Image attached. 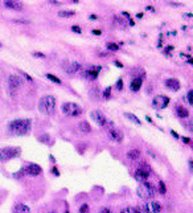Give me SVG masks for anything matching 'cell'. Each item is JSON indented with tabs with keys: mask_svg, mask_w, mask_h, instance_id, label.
I'll list each match as a JSON object with an SVG mask.
<instances>
[{
	"mask_svg": "<svg viewBox=\"0 0 193 213\" xmlns=\"http://www.w3.org/2000/svg\"><path fill=\"white\" fill-rule=\"evenodd\" d=\"M124 116L127 118L128 121H131V122H134L135 125H138V126H140L142 125V122H140V119L138 118V116L135 115V114H132V113H124Z\"/></svg>",
	"mask_w": 193,
	"mask_h": 213,
	"instance_id": "obj_22",
	"label": "cell"
},
{
	"mask_svg": "<svg viewBox=\"0 0 193 213\" xmlns=\"http://www.w3.org/2000/svg\"><path fill=\"white\" fill-rule=\"evenodd\" d=\"M146 9H147V11H155V9H153V7H151V5H147Z\"/></svg>",
	"mask_w": 193,
	"mask_h": 213,
	"instance_id": "obj_47",
	"label": "cell"
},
{
	"mask_svg": "<svg viewBox=\"0 0 193 213\" xmlns=\"http://www.w3.org/2000/svg\"><path fill=\"white\" fill-rule=\"evenodd\" d=\"M91 33H93V35H95V36H101L102 35V32L99 31V29H93Z\"/></svg>",
	"mask_w": 193,
	"mask_h": 213,
	"instance_id": "obj_38",
	"label": "cell"
},
{
	"mask_svg": "<svg viewBox=\"0 0 193 213\" xmlns=\"http://www.w3.org/2000/svg\"><path fill=\"white\" fill-rule=\"evenodd\" d=\"M78 213H90V206H89V204H86V203L82 204L80 206V209H78Z\"/></svg>",
	"mask_w": 193,
	"mask_h": 213,
	"instance_id": "obj_26",
	"label": "cell"
},
{
	"mask_svg": "<svg viewBox=\"0 0 193 213\" xmlns=\"http://www.w3.org/2000/svg\"><path fill=\"white\" fill-rule=\"evenodd\" d=\"M106 48H107V50H110V52H117V50L119 49V45L118 44H115V42H107Z\"/></svg>",
	"mask_w": 193,
	"mask_h": 213,
	"instance_id": "obj_25",
	"label": "cell"
},
{
	"mask_svg": "<svg viewBox=\"0 0 193 213\" xmlns=\"http://www.w3.org/2000/svg\"><path fill=\"white\" fill-rule=\"evenodd\" d=\"M21 171L24 172V175L36 177V176H40L42 173V168L38 164H36V163H29V164H27Z\"/></svg>",
	"mask_w": 193,
	"mask_h": 213,
	"instance_id": "obj_9",
	"label": "cell"
},
{
	"mask_svg": "<svg viewBox=\"0 0 193 213\" xmlns=\"http://www.w3.org/2000/svg\"><path fill=\"white\" fill-rule=\"evenodd\" d=\"M32 128V121L28 118H21V119H15L12 122H9L8 125V130L11 134L13 135H27Z\"/></svg>",
	"mask_w": 193,
	"mask_h": 213,
	"instance_id": "obj_1",
	"label": "cell"
},
{
	"mask_svg": "<svg viewBox=\"0 0 193 213\" xmlns=\"http://www.w3.org/2000/svg\"><path fill=\"white\" fill-rule=\"evenodd\" d=\"M115 65H117L118 68H123V64L120 62V61H115Z\"/></svg>",
	"mask_w": 193,
	"mask_h": 213,
	"instance_id": "obj_43",
	"label": "cell"
},
{
	"mask_svg": "<svg viewBox=\"0 0 193 213\" xmlns=\"http://www.w3.org/2000/svg\"><path fill=\"white\" fill-rule=\"evenodd\" d=\"M186 127H188V130L193 134V121H189L188 123H186Z\"/></svg>",
	"mask_w": 193,
	"mask_h": 213,
	"instance_id": "obj_37",
	"label": "cell"
},
{
	"mask_svg": "<svg viewBox=\"0 0 193 213\" xmlns=\"http://www.w3.org/2000/svg\"><path fill=\"white\" fill-rule=\"evenodd\" d=\"M119 213H138V211H136V206H126Z\"/></svg>",
	"mask_w": 193,
	"mask_h": 213,
	"instance_id": "obj_27",
	"label": "cell"
},
{
	"mask_svg": "<svg viewBox=\"0 0 193 213\" xmlns=\"http://www.w3.org/2000/svg\"><path fill=\"white\" fill-rule=\"evenodd\" d=\"M181 139H183V141H184L185 143H191V141H189V139H188V138H181Z\"/></svg>",
	"mask_w": 193,
	"mask_h": 213,
	"instance_id": "obj_48",
	"label": "cell"
},
{
	"mask_svg": "<svg viewBox=\"0 0 193 213\" xmlns=\"http://www.w3.org/2000/svg\"><path fill=\"white\" fill-rule=\"evenodd\" d=\"M33 57H37V58H45V54L42 52H33Z\"/></svg>",
	"mask_w": 193,
	"mask_h": 213,
	"instance_id": "obj_35",
	"label": "cell"
},
{
	"mask_svg": "<svg viewBox=\"0 0 193 213\" xmlns=\"http://www.w3.org/2000/svg\"><path fill=\"white\" fill-rule=\"evenodd\" d=\"M157 192H160L162 195H165L167 193V187H165V184H164V181H159V189H157Z\"/></svg>",
	"mask_w": 193,
	"mask_h": 213,
	"instance_id": "obj_28",
	"label": "cell"
},
{
	"mask_svg": "<svg viewBox=\"0 0 193 213\" xmlns=\"http://www.w3.org/2000/svg\"><path fill=\"white\" fill-rule=\"evenodd\" d=\"M127 158L130 160H138L140 158V150L139 148H132L127 152Z\"/></svg>",
	"mask_w": 193,
	"mask_h": 213,
	"instance_id": "obj_21",
	"label": "cell"
},
{
	"mask_svg": "<svg viewBox=\"0 0 193 213\" xmlns=\"http://www.w3.org/2000/svg\"><path fill=\"white\" fill-rule=\"evenodd\" d=\"M62 69L65 73H68V74H75V73H78L82 69V65L80 62H77V61H70V62L64 64Z\"/></svg>",
	"mask_w": 193,
	"mask_h": 213,
	"instance_id": "obj_13",
	"label": "cell"
},
{
	"mask_svg": "<svg viewBox=\"0 0 193 213\" xmlns=\"http://www.w3.org/2000/svg\"><path fill=\"white\" fill-rule=\"evenodd\" d=\"M61 111L65 115L73 116V118H77V116L82 115V113H84V110H82L81 106L78 103H74V102H64L61 105Z\"/></svg>",
	"mask_w": 193,
	"mask_h": 213,
	"instance_id": "obj_4",
	"label": "cell"
},
{
	"mask_svg": "<svg viewBox=\"0 0 193 213\" xmlns=\"http://www.w3.org/2000/svg\"><path fill=\"white\" fill-rule=\"evenodd\" d=\"M49 139H51V136L46 135V134H45V135H41L40 136V141L41 142H45L46 144H52V141H49Z\"/></svg>",
	"mask_w": 193,
	"mask_h": 213,
	"instance_id": "obj_30",
	"label": "cell"
},
{
	"mask_svg": "<svg viewBox=\"0 0 193 213\" xmlns=\"http://www.w3.org/2000/svg\"><path fill=\"white\" fill-rule=\"evenodd\" d=\"M15 23H19V24H29L28 20H15Z\"/></svg>",
	"mask_w": 193,
	"mask_h": 213,
	"instance_id": "obj_39",
	"label": "cell"
},
{
	"mask_svg": "<svg viewBox=\"0 0 193 213\" xmlns=\"http://www.w3.org/2000/svg\"><path fill=\"white\" fill-rule=\"evenodd\" d=\"M75 15V11L73 9H62L58 12V16L60 17H71V16Z\"/></svg>",
	"mask_w": 193,
	"mask_h": 213,
	"instance_id": "obj_23",
	"label": "cell"
},
{
	"mask_svg": "<svg viewBox=\"0 0 193 213\" xmlns=\"http://www.w3.org/2000/svg\"><path fill=\"white\" fill-rule=\"evenodd\" d=\"M21 150L20 147H4L0 148V161H7L20 156Z\"/></svg>",
	"mask_w": 193,
	"mask_h": 213,
	"instance_id": "obj_6",
	"label": "cell"
},
{
	"mask_svg": "<svg viewBox=\"0 0 193 213\" xmlns=\"http://www.w3.org/2000/svg\"><path fill=\"white\" fill-rule=\"evenodd\" d=\"M146 119H147V121H148V122H150V123H153V122H152V119H151V118H150V116H146Z\"/></svg>",
	"mask_w": 193,
	"mask_h": 213,
	"instance_id": "obj_50",
	"label": "cell"
},
{
	"mask_svg": "<svg viewBox=\"0 0 193 213\" xmlns=\"http://www.w3.org/2000/svg\"><path fill=\"white\" fill-rule=\"evenodd\" d=\"M188 166H189V168H191V171L193 172V159H189V160H188Z\"/></svg>",
	"mask_w": 193,
	"mask_h": 213,
	"instance_id": "obj_42",
	"label": "cell"
},
{
	"mask_svg": "<svg viewBox=\"0 0 193 213\" xmlns=\"http://www.w3.org/2000/svg\"><path fill=\"white\" fill-rule=\"evenodd\" d=\"M186 97H188V102H189V105H192V106H193V90H189V92H188V95H186Z\"/></svg>",
	"mask_w": 193,
	"mask_h": 213,
	"instance_id": "obj_34",
	"label": "cell"
},
{
	"mask_svg": "<svg viewBox=\"0 0 193 213\" xmlns=\"http://www.w3.org/2000/svg\"><path fill=\"white\" fill-rule=\"evenodd\" d=\"M48 213H58V211L57 209H52V211H49Z\"/></svg>",
	"mask_w": 193,
	"mask_h": 213,
	"instance_id": "obj_49",
	"label": "cell"
},
{
	"mask_svg": "<svg viewBox=\"0 0 193 213\" xmlns=\"http://www.w3.org/2000/svg\"><path fill=\"white\" fill-rule=\"evenodd\" d=\"M136 17H139V19H142V17H143V13H138V15H136Z\"/></svg>",
	"mask_w": 193,
	"mask_h": 213,
	"instance_id": "obj_51",
	"label": "cell"
},
{
	"mask_svg": "<svg viewBox=\"0 0 193 213\" xmlns=\"http://www.w3.org/2000/svg\"><path fill=\"white\" fill-rule=\"evenodd\" d=\"M165 87L172 92H177L180 89V81L176 80V78H168V80L165 81Z\"/></svg>",
	"mask_w": 193,
	"mask_h": 213,
	"instance_id": "obj_16",
	"label": "cell"
},
{
	"mask_svg": "<svg viewBox=\"0 0 193 213\" xmlns=\"http://www.w3.org/2000/svg\"><path fill=\"white\" fill-rule=\"evenodd\" d=\"M138 213H160L162 212V203L157 200H148L140 206H136Z\"/></svg>",
	"mask_w": 193,
	"mask_h": 213,
	"instance_id": "obj_5",
	"label": "cell"
},
{
	"mask_svg": "<svg viewBox=\"0 0 193 213\" xmlns=\"http://www.w3.org/2000/svg\"><path fill=\"white\" fill-rule=\"evenodd\" d=\"M99 213H111V211H110L109 208H102L101 211H99Z\"/></svg>",
	"mask_w": 193,
	"mask_h": 213,
	"instance_id": "obj_41",
	"label": "cell"
},
{
	"mask_svg": "<svg viewBox=\"0 0 193 213\" xmlns=\"http://www.w3.org/2000/svg\"><path fill=\"white\" fill-rule=\"evenodd\" d=\"M56 105L57 101L54 95H44L38 101V110L44 115H53L54 111H56Z\"/></svg>",
	"mask_w": 193,
	"mask_h": 213,
	"instance_id": "obj_2",
	"label": "cell"
},
{
	"mask_svg": "<svg viewBox=\"0 0 193 213\" xmlns=\"http://www.w3.org/2000/svg\"><path fill=\"white\" fill-rule=\"evenodd\" d=\"M4 5L7 8H9V9H13V11H21L24 8V5H23V3H20V2H15V0H7V2H4Z\"/></svg>",
	"mask_w": 193,
	"mask_h": 213,
	"instance_id": "obj_18",
	"label": "cell"
},
{
	"mask_svg": "<svg viewBox=\"0 0 193 213\" xmlns=\"http://www.w3.org/2000/svg\"><path fill=\"white\" fill-rule=\"evenodd\" d=\"M12 213H31V208L27 204L23 203H17L13 205L12 208Z\"/></svg>",
	"mask_w": 193,
	"mask_h": 213,
	"instance_id": "obj_17",
	"label": "cell"
},
{
	"mask_svg": "<svg viewBox=\"0 0 193 213\" xmlns=\"http://www.w3.org/2000/svg\"><path fill=\"white\" fill-rule=\"evenodd\" d=\"M175 113L177 114L179 118H183V119H185V118H188V116H189V111L186 110L185 107H183V106H180V105H177L175 107Z\"/></svg>",
	"mask_w": 193,
	"mask_h": 213,
	"instance_id": "obj_19",
	"label": "cell"
},
{
	"mask_svg": "<svg viewBox=\"0 0 193 213\" xmlns=\"http://www.w3.org/2000/svg\"><path fill=\"white\" fill-rule=\"evenodd\" d=\"M89 19H90V20H97V19H98V16H97V15H90V16H89Z\"/></svg>",
	"mask_w": 193,
	"mask_h": 213,
	"instance_id": "obj_44",
	"label": "cell"
},
{
	"mask_svg": "<svg viewBox=\"0 0 193 213\" xmlns=\"http://www.w3.org/2000/svg\"><path fill=\"white\" fill-rule=\"evenodd\" d=\"M7 81H8V86L11 89H19L21 86V83H23L20 76H17V74H9Z\"/></svg>",
	"mask_w": 193,
	"mask_h": 213,
	"instance_id": "obj_14",
	"label": "cell"
},
{
	"mask_svg": "<svg viewBox=\"0 0 193 213\" xmlns=\"http://www.w3.org/2000/svg\"><path fill=\"white\" fill-rule=\"evenodd\" d=\"M51 172H52V175H54L56 177H58V176H60V171H58V168H57L56 166H53V167L51 168Z\"/></svg>",
	"mask_w": 193,
	"mask_h": 213,
	"instance_id": "obj_32",
	"label": "cell"
},
{
	"mask_svg": "<svg viewBox=\"0 0 193 213\" xmlns=\"http://www.w3.org/2000/svg\"><path fill=\"white\" fill-rule=\"evenodd\" d=\"M49 159H51V161H52V163H56V159L53 158V155H49Z\"/></svg>",
	"mask_w": 193,
	"mask_h": 213,
	"instance_id": "obj_45",
	"label": "cell"
},
{
	"mask_svg": "<svg viewBox=\"0 0 193 213\" xmlns=\"http://www.w3.org/2000/svg\"><path fill=\"white\" fill-rule=\"evenodd\" d=\"M78 128H80V131L81 132H84V134H89V132H91V126H90V123L87 122V121H81L80 123H78Z\"/></svg>",
	"mask_w": 193,
	"mask_h": 213,
	"instance_id": "obj_20",
	"label": "cell"
},
{
	"mask_svg": "<svg viewBox=\"0 0 193 213\" xmlns=\"http://www.w3.org/2000/svg\"><path fill=\"white\" fill-rule=\"evenodd\" d=\"M64 213H70V212H69V209H66V211H65Z\"/></svg>",
	"mask_w": 193,
	"mask_h": 213,
	"instance_id": "obj_52",
	"label": "cell"
},
{
	"mask_svg": "<svg viewBox=\"0 0 193 213\" xmlns=\"http://www.w3.org/2000/svg\"><path fill=\"white\" fill-rule=\"evenodd\" d=\"M172 50H173V47H168V48H165V52H164V53L168 56V53H171Z\"/></svg>",
	"mask_w": 193,
	"mask_h": 213,
	"instance_id": "obj_40",
	"label": "cell"
},
{
	"mask_svg": "<svg viewBox=\"0 0 193 213\" xmlns=\"http://www.w3.org/2000/svg\"><path fill=\"white\" fill-rule=\"evenodd\" d=\"M171 134H172V135H173V136H175L176 139H179V135H177V134H176V132H175L173 130H172V131H171Z\"/></svg>",
	"mask_w": 193,
	"mask_h": 213,
	"instance_id": "obj_46",
	"label": "cell"
},
{
	"mask_svg": "<svg viewBox=\"0 0 193 213\" xmlns=\"http://www.w3.org/2000/svg\"><path fill=\"white\" fill-rule=\"evenodd\" d=\"M107 135H109V138L111 139L113 142H115V143H122L123 139H124V134H123V131H120L119 128H117V127L107 128Z\"/></svg>",
	"mask_w": 193,
	"mask_h": 213,
	"instance_id": "obj_10",
	"label": "cell"
},
{
	"mask_svg": "<svg viewBox=\"0 0 193 213\" xmlns=\"http://www.w3.org/2000/svg\"><path fill=\"white\" fill-rule=\"evenodd\" d=\"M169 102H171L169 97H167L164 94H159L152 98V107L156 110H163L169 105Z\"/></svg>",
	"mask_w": 193,
	"mask_h": 213,
	"instance_id": "obj_8",
	"label": "cell"
},
{
	"mask_svg": "<svg viewBox=\"0 0 193 213\" xmlns=\"http://www.w3.org/2000/svg\"><path fill=\"white\" fill-rule=\"evenodd\" d=\"M71 31H73L74 33H77V35H81V33H82V29L78 25H73V27H71Z\"/></svg>",
	"mask_w": 193,
	"mask_h": 213,
	"instance_id": "obj_33",
	"label": "cell"
},
{
	"mask_svg": "<svg viewBox=\"0 0 193 213\" xmlns=\"http://www.w3.org/2000/svg\"><path fill=\"white\" fill-rule=\"evenodd\" d=\"M115 87H117V90H123V80L122 78H119V80L117 81V83H115Z\"/></svg>",
	"mask_w": 193,
	"mask_h": 213,
	"instance_id": "obj_31",
	"label": "cell"
},
{
	"mask_svg": "<svg viewBox=\"0 0 193 213\" xmlns=\"http://www.w3.org/2000/svg\"><path fill=\"white\" fill-rule=\"evenodd\" d=\"M0 48H2V44H0Z\"/></svg>",
	"mask_w": 193,
	"mask_h": 213,
	"instance_id": "obj_53",
	"label": "cell"
},
{
	"mask_svg": "<svg viewBox=\"0 0 193 213\" xmlns=\"http://www.w3.org/2000/svg\"><path fill=\"white\" fill-rule=\"evenodd\" d=\"M90 116H91V119L94 121L98 126L106 127V125H107V118H106V116H104V114H102L99 110H93L91 113H90Z\"/></svg>",
	"mask_w": 193,
	"mask_h": 213,
	"instance_id": "obj_12",
	"label": "cell"
},
{
	"mask_svg": "<svg viewBox=\"0 0 193 213\" xmlns=\"http://www.w3.org/2000/svg\"><path fill=\"white\" fill-rule=\"evenodd\" d=\"M134 177H135V180L139 181L140 184L148 181V177H150V167L146 163H142V166L135 171Z\"/></svg>",
	"mask_w": 193,
	"mask_h": 213,
	"instance_id": "obj_7",
	"label": "cell"
},
{
	"mask_svg": "<svg viewBox=\"0 0 193 213\" xmlns=\"http://www.w3.org/2000/svg\"><path fill=\"white\" fill-rule=\"evenodd\" d=\"M101 70H102V66H95V65H91V66H89L85 72H84V76L87 78V80H90V81H94V80H97L98 78V76H99V73H101Z\"/></svg>",
	"mask_w": 193,
	"mask_h": 213,
	"instance_id": "obj_11",
	"label": "cell"
},
{
	"mask_svg": "<svg viewBox=\"0 0 193 213\" xmlns=\"http://www.w3.org/2000/svg\"><path fill=\"white\" fill-rule=\"evenodd\" d=\"M136 193H138V196H139L140 199L148 201V200H152L156 196L157 189L153 187L151 183L146 181V183L139 184V187H138V189H136Z\"/></svg>",
	"mask_w": 193,
	"mask_h": 213,
	"instance_id": "obj_3",
	"label": "cell"
},
{
	"mask_svg": "<svg viewBox=\"0 0 193 213\" xmlns=\"http://www.w3.org/2000/svg\"><path fill=\"white\" fill-rule=\"evenodd\" d=\"M111 90H113V87L107 86L106 89H104V92H103V97L104 98H110V97H111Z\"/></svg>",
	"mask_w": 193,
	"mask_h": 213,
	"instance_id": "obj_29",
	"label": "cell"
},
{
	"mask_svg": "<svg viewBox=\"0 0 193 213\" xmlns=\"http://www.w3.org/2000/svg\"><path fill=\"white\" fill-rule=\"evenodd\" d=\"M45 77L48 78L49 81H52V82H54V83H57V85H61V83H62V81L60 80V78H58L57 76L52 74V73H46V74H45Z\"/></svg>",
	"mask_w": 193,
	"mask_h": 213,
	"instance_id": "obj_24",
	"label": "cell"
},
{
	"mask_svg": "<svg viewBox=\"0 0 193 213\" xmlns=\"http://www.w3.org/2000/svg\"><path fill=\"white\" fill-rule=\"evenodd\" d=\"M21 76H23L24 78H25V80H28L29 82H33V78L28 74V73H25V72H21Z\"/></svg>",
	"mask_w": 193,
	"mask_h": 213,
	"instance_id": "obj_36",
	"label": "cell"
},
{
	"mask_svg": "<svg viewBox=\"0 0 193 213\" xmlns=\"http://www.w3.org/2000/svg\"><path fill=\"white\" fill-rule=\"evenodd\" d=\"M142 85H143V78H142V77H134V78L131 80V82H130V89H131V92H134V93L139 92L140 89H142Z\"/></svg>",
	"mask_w": 193,
	"mask_h": 213,
	"instance_id": "obj_15",
	"label": "cell"
}]
</instances>
